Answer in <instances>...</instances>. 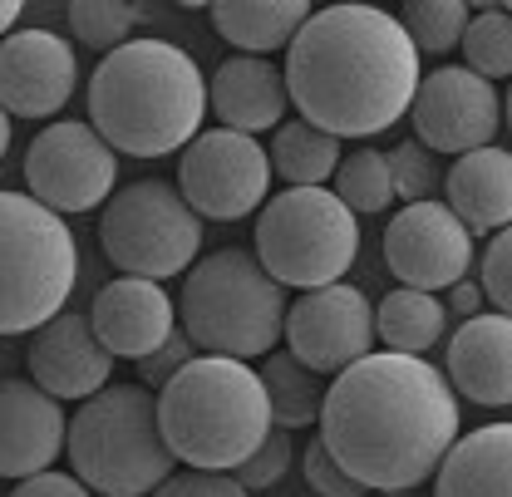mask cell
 Here are the masks:
<instances>
[{"label": "cell", "mask_w": 512, "mask_h": 497, "mask_svg": "<svg viewBox=\"0 0 512 497\" xmlns=\"http://www.w3.org/2000/svg\"><path fill=\"white\" fill-rule=\"evenodd\" d=\"M320 443L365 493H409L434 478L463 409L439 365L370 350L320 399Z\"/></svg>", "instance_id": "obj_1"}, {"label": "cell", "mask_w": 512, "mask_h": 497, "mask_svg": "<svg viewBox=\"0 0 512 497\" xmlns=\"http://www.w3.org/2000/svg\"><path fill=\"white\" fill-rule=\"evenodd\" d=\"M286 99L330 138H375L394 128L419 89V55L380 5H325L286 45Z\"/></svg>", "instance_id": "obj_2"}, {"label": "cell", "mask_w": 512, "mask_h": 497, "mask_svg": "<svg viewBox=\"0 0 512 497\" xmlns=\"http://www.w3.org/2000/svg\"><path fill=\"white\" fill-rule=\"evenodd\" d=\"M207 119V74L173 40H128L89 79V128L128 158H168Z\"/></svg>", "instance_id": "obj_3"}, {"label": "cell", "mask_w": 512, "mask_h": 497, "mask_svg": "<svg viewBox=\"0 0 512 497\" xmlns=\"http://www.w3.org/2000/svg\"><path fill=\"white\" fill-rule=\"evenodd\" d=\"M158 429L173 463L197 473H237L271 434V404L247 360L192 355L158 389Z\"/></svg>", "instance_id": "obj_4"}, {"label": "cell", "mask_w": 512, "mask_h": 497, "mask_svg": "<svg viewBox=\"0 0 512 497\" xmlns=\"http://www.w3.org/2000/svg\"><path fill=\"white\" fill-rule=\"evenodd\" d=\"M286 291L261 271L252 247H222L188 266L178 315L197 355L261 360L276 350L286 325Z\"/></svg>", "instance_id": "obj_5"}, {"label": "cell", "mask_w": 512, "mask_h": 497, "mask_svg": "<svg viewBox=\"0 0 512 497\" xmlns=\"http://www.w3.org/2000/svg\"><path fill=\"white\" fill-rule=\"evenodd\" d=\"M64 453L89 493L148 497L173 473V453L158 429V394L143 384H104L69 419Z\"/></svg>", "instance_id": "obj_6"}, {"label": "cell", "mask_w": 512, "mask_h": 497, "mask_svg": "<svg viewBox=\"0 0 512 497\" xmlns=\"http://www.w3.org/2000/svg\"><path fill=\"white\" fill-rule=\"evenodd\" d=\"M79 281V247L60 212L30 192H0V335H35Z\"/></svg>", "instance_id": "obj_7"}, {"label": "cell", "mask_w": 512, "mask_h": 497, "mask_svg": "<svg viewBox=\"0 0 512 497\" xmlns=\"http://www.w3.org/2000/svg\"><path fill=\"white\" fill-rule=\"evenodd\" d=\"M252 256L281 291H320L355 266L360 222L330 187H286L256 217Z\"/></svg>", "instance_id": "obj_8"}, {"label": "cell", "mask_w": 512, "mask_h": 497, "mask_svg": "<svg viewBox=\"0 0 512 497\" xmlns=\"http://www.w3.org/2000/svg\"><path fill=\"white\" fill-rule=\"evenodd\" d=\"M104 256L138 281H168L188 271L202 251V217L183 202L168 178H143L119 187L99 212Z\"/></svg>", "instance_id": "obj_9"}, {"label": "cell", "mask_w": 512, "mask_h": 497, "mask_svg": "<svg viewBox=\"0 0 512 497\" xmlns=\"http://www.w3.org/2000/svg\"><path fill=\"white\" fill-rule=\"evenodd\" d=\"M178 192L207 222H242L271 197L266 143L232 128H202L178 158Z\"/></svg>", "instance_id": "obj_10"}, {"label": "cell", "mask_w": 512, "mask_h": 497, "mask_svg": "<svg viewBox=\"0 0 512 497\" xmlns=\"http://www.w3.org/2000/svg\"><path fill=\"white\" fill-rule=\"evenodd\" d=\"M119 183V153L89 124L60 119L50 124L25 153V187L50 212H94L114 197Z\"/></svg>", "instance_id": "obj_11"}, {"label": "cell", "mask_w": 512, "mask_h": 497, "mask_svg": "<svg viewBox=\"0 0 512 497\" xmlns=\"http://www.w3.org/2000/svg\"><path fill=\"white\" fill-rule=\"evenodd\" d=\"M281 340L291 345L286 355L311 374L350 370L355 360H365L375 350V301L350 281L306 291L286 306Z\"/></svg>", "instance_id": "obj_12"}, {"label": "cell", "mask_w": 512, "mask_h": 497, "mask_svg": "<svg viewBox=\"0 0 512 497\" xmlns=\"http://www.w3.org/2000/svg\"><path fill=\"white\" fill-rule=\"evenodd\" d=\"M414 133L419 143L439 158H463L473 148H488L503 124H508V109H503V94L478 79L473 69L463 64H439L434 74H419V89H414Z\"/></svg>", "instance_id": "obj_13"}, {"label": "cell", "mask_w": 512, "mask_h": 497, "mask_svg": "<svg viewBox=\"0 0 512 497\" xmlns=\"http://www.w3.org/2000/svg\"><path fill=\"white\" fill-rule=\"evenodd\" d=\"M384 261L409 291H448L473 266V237L444 202H404L384 227Z\"/></svg>", "instance_id": "obj_14"}, {"label": "cell", "mask_w": 512, "mask_h": 497, "mask_svg": "<svg viewBox=\"0 0 512 497\" xmlns=\"http://www.w3.org/2000/svg\"><path fill=\"white\" fill-rule=\"evenodd\" d=\"M79 84V55L55 30H10L0 40V109L10 119H50Z\"/></svg>", "instance_id": "obj_15"}, {"label": "cell", "mask_w": 512, "mask_h": 497, "mask_svg": "<svg viewBox=\"0 0 512 497\" xmlns=\"http://www.w3.org/2000/svg\"><path fill=\"white\" fill-rule=\"evenodd\" d=\"M114 379V355L99 345L89 315L60 311L55 320H45L30 340V384L45 389L50 399H89Z\"/></svg>", "instance_id": "obj_16"}, {"label": "cell", "mask_w": 512, "mask_h": 497, "mask_svg": "<svg viewBox=\"0 0 512 497\" xmlns=\"http://www.w3.org/2000/svg\"><path fill=\"white\" fill-rule=\"evenodd\" d=\"M89 325L99 335V345L114 360H148L173 330H178V306L158 281H138V276H119L109 286H99L94 306H89Z\"/></svg>", "instance_id": "obj_17"}, {"label": "cell", "mask_w": 512, "mask_h": 497, "mask_svg": "<svg viewBox=\"0 0 512 497\" xmlns=\"http://www.w3.org/2000/svg\"><path fill=\"white\" fill-rule=\"evenodd\" d=\"M64 414L60 399L35 389L30 379H0V478H35L45 473L64 448Z\"/></svg>", "instance_id": "obj_18"}, {"label": "cell", "mask_w": 512, "mask_h": 497, "mask_svg": "<svg viewBox=\"0 0 512 497\" xmlns=\"http://www.w3.org/2000/svg\"><path fill=\"white\" fill-rule=\"evenodd\" d=\"M444 379L453 394L483 404V409H508L512 399V320L498 311H483L463 320L448 340Z\"/></svg>", "instance_id": "obj_19"}, {"label": "cell", "mask_w": 512, "mask_h": 497, "mask_svg": "<svg viewBox=\"0 0 512 497\" xmlns=\"http://www.w3.org/2000/svg\"><path fill=\"white\" fill-rule=\"evenodd\" d=\"M207 109L217 114V128L232 133H266V128L286 124V79L271 60L256 55H227L217 64V74L207 79Z\"/></svg>", "instance_id": "obj_20"}, {"label": "cell", "mask_w": 512, "mask_h": 497, "mask_svg": "<svg viewBox=\"0 0 512 497\" xmlns=\"http://www.w3.org/2000/svg\"><path fill=\"white\" fill-rule=\"evenodd\" d=\"M444 207L463 222V232H508L512 222V158L508 148L488 143L473 148L463 158H453V168L444 173Z\"/></svg>", "instance_id": "obj_21"}, {"label": "cell", "mask_w": 512, "mask_h": 497, "mask_svg": "<svg viewBox=\"0 0 512 497\" xmlns=\"http://www.w3.org/2000/svg\"><path fill=\"white\" fill-rule=\"evenodd\" d=\"M434 497H512V429L488 424L468 438H453L439 468Z\"/></svg>", "instance_id": "obj_22"}, {"label": "cell", "mask_w": 512, "mask_h": 497, "mask_svg": "<svg viewBox=\"0 0 512 497\" xmlns=\"http://www.w3.org/2000/svg\"><path fill=\"white\" fill-rule=\"evenodd\" d=\"M207 15L227 45L266 60L271 50H286L296 40V30L311 20V5L306 0H222Z\"/></svg>", "instance_id": "obj_23"}, {"label": "cell", "mask_w": 512, "mask_h": 497, "mask_svg": "<svg viewBox=\"0 0 512 497\" xmlns=\"http://www.w3.org/2000/svg\"><path fill=\"white\" fill-rule=\"evenodd\" d=\"M444 330H448V311L444 301L429 296V291L399 286L375 306V335L384 340L389 355H419L424 360L444 340Z\"/></svg>", "instance_id": "obj_24"}, {"label": "cell", "mask_w": 512, "mask_h": 497, "mask_svg": "<svg viewBox=\"0 0 512 497\" xmlns=\"http://www.w3.org/2000/svg\"><path fill=\"white\" fill-rule=\"evenodd\" d=\"M266 163H271V178L291 187H325L340 168V138H330L325 128L306 124H281L271 148H266Z\"/></svg>", "instance_id": "obj_25"}, {"label": "cell", "mask_w": 512, "mask_h": 497, "mask_svg": "<svg viewBox=\"0 0 512 497\" xmlns=\"http://www.w3.org/2000/svg\"><path fill=\"white\" fill-rule=\"evenodd\" d=\"M261 389H266V404H271V424L276 429H311L320 419V374H311L306 365H296L291 355H261Z\"/></svg>", "instance_id": "obj_26"}, {"label": "cell", "mask_w": 512, "mask_h": 497, "mask_svg": "<svg viewBox=\"0 0 512 497\" xmlns=\"http://www.w3.org/2000/svg\"><path fill=\"white\" fill-rule=\"evenodd\" d=\"M463 69H473L488 84H503L512 74V20L508 5H483L478 15H468L463 25Z\"/></svg>", "instance_id": "obj_27"}, {"label": "cell", "mask_w": 512, "mask_h": 497, "mask_svg": "<svg viewBox=\"0 0 512 497\" xmlns=\"http://www.w3.org/2000/svg\"><path fill=\"white\" fill-rule=\"evenodd\" d=\"M350 217H375L394 202V187H389V163H384L380 148H355V153H340V168H335V187H330Z\"/></svg>", "instance_id": "obj_28"}, {"label": "cell", "mask_w": 512, "mask_h": 497, "mask_svg": "<svg viewBox=\"0 0 512 497\" xmlns=\"http://www.w3.org/2000/svg\"><path fill=\"white\" fill-rule=\"evenodd\" d=\"M468 5L463 0H409L399 25L414 45V55H448L458 40H463V25H468Z\"/></svg>", "instance_id": "obj_29"}, {"label": "cell", "mask_w": 512, "mask_h": 497, "mask_svg": "<svg viewBox=\"0 0 512 497\" xmlns=\"http://www.w3.org/2000/svg\"><path fill=\"white\" fill-rule=\"evenodd\" d=\"M138 15H143V10L128 5V0H74V5H69V30H74L79 45L114 55L119 45L133 40Z\"/></svg>", "instance_id": "obj_30"}, {"label": "cell", "mask_w": 512, "mask_h": 497, "mask_svg": "<svg viewBox=\"0 0 512 497\" xmlns=\"http://www.w3.org/2000/svg\"><path fill=\"white\" fill-rule=\"evenodd\" d=\"M384 163H389V187H394V197H404V202H439V192H444V168H439V158L424 148V143H399L394 153H384Z\"/></svg>", "instance_id": "obj_31"}, {"label": "cell", "mask_w": 512, "mask_h": 497, "mask_svg": "<svg viewBox=\"0 0 512 497\" xmlns=\"http://www.w3.org/2000/svg\"><path fill=\"white\" fill-rule=\"evenodd\" d=\"M291 458H296V453H291V434H286V429H271V434L261 438V448H256L232 478H237L247 493H261V488H271V483H281V478H286Z\"/></svg>", "instance_id": "obj_32"}, {"label": "cell", "mask_w": 512, "mask_h": 497, "mask_svg": "<svg viewBox=\"0 0 512 497\" xmlns=\"http://www.w3.org/2000/svg\"><path fill=\"white\" fill-rule=\"evenodd\" d=\"M512 237L508 232H493L488 251L478 256V291L483 301H493V311L508 315L512 311Z\"/></svg>", "instance_id": "obj_33"}, {"label": "cell", "mask_w": 512, "mask_h": 497, "mask_svg": "<svg viewBox=\"0 0 512 497\" xmlns=\"http://www.w3.org/2000/svg\"><path fill=\"white\" fill-rule=\"evenodd\" d=\"M301 468H306V483H311V493L316 497H365V488L325 453V443L311 438L306 443V453H301Z\"/></svg>", "instance_id": "obj_34"}, {"label": "cell", "mask_w": 512, "mask_h": 497, "mask_svg": "<svg viewBox=\"0 0 512 497\" xmlns=\"http://www.w3.org/2000/svg\"><path fill=\"white\" fill-rule=\"evenodd\" d=\"M148 497H252V493L232 473H197V468H188V473H168Z\"/></svg>", "instance_id": "obj_35"}, {"label": "cell", "mask_w": 512, "mask_h": 497, "mask_svg": "<svg viewBox=\"0 0 512 497\" xmlns=\"http://www.w3.org/2000/svg\"><path fill=\"white\" fill-rule=\"evenodd\" d=\"M192 355H197V350H192V340L183 335V330H173V335H168V340H163V345H158V350H153L148 360H138V384L158 394V389H163V384H168L173 374L188 365Z\"/></svg>", "instance_id": "obj_36"}, {"label": "cell", "mask_w": 512, "mask_h": 497, "mask_svg": "<svg viewBox=\"0 0 512 497\" xmlns=\"http://www.w3.org/2000/svg\"><path fill=\"white\" fill-rule=\"evenodd\" d=\"M10 497H94V493H89L74 473H55V468H45V473H35V478H20Z\"/></svg>", "instance_id": "obj_37"}, {"label": "cell", "mask_w": 512, "mask_h": 497, "mask_svg": "<svg viewBox=\"0 0 512 497\" xmlns=\"http://www.w3.org/2000/svg\"><path fill=\"white\" fill-rule=\"evenodd\" d=\"M444 311H453L458 320H473V315H483V291H478V281H453V286H448Z\"/></svg>", "instance_id": "obj_38"}, {"label": "cell", "mask_w": 512, "mask_h": 497, "mask_svg": "<svg viewBox=\"0 0 512 497\" xmlns=\"http://www.w3.org/2000/svg\"><path fill=\"white\" fill-rule=\"evenodd\" d=\"M15 20H20V0H0V40L15 30Z\"/></svg>", "instance_id": "obj_39"}, {"label": "cell", "mask_w": 512, "mask_h": 497, "mask_svg": "<svg viewBox=\"0 0 512 497\" xmlns=\"http://www.w3.org/2000/svg\"><path fill=\"white\" fill-rule=\"evenodd\" d=\"M5 153H10V114L0 109V158H5Z\"/></svg>", "instance_id": "obj_40"}]
</instances>
